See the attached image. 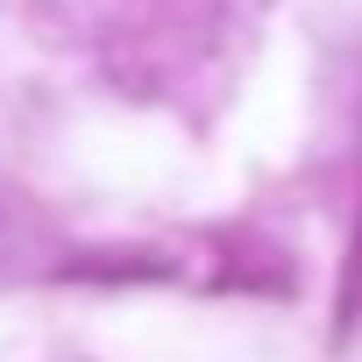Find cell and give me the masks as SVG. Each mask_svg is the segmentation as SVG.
Instances as JSON below:
<instances>
[{"mask_svg": "<svg viewBox=\"0 0 362 362\" xmlns=\"http://www.w3.org/2000/svg\"><path fill=\"white\" fill-rule=\"evenodd\" d=\"M355 305H362V242L348 249V284H341V327L355 320Z\"/></svg>", "mask_w": 362, "mask_h": 362, "instance_id": "1", "label": "cell"}]
</instances>
